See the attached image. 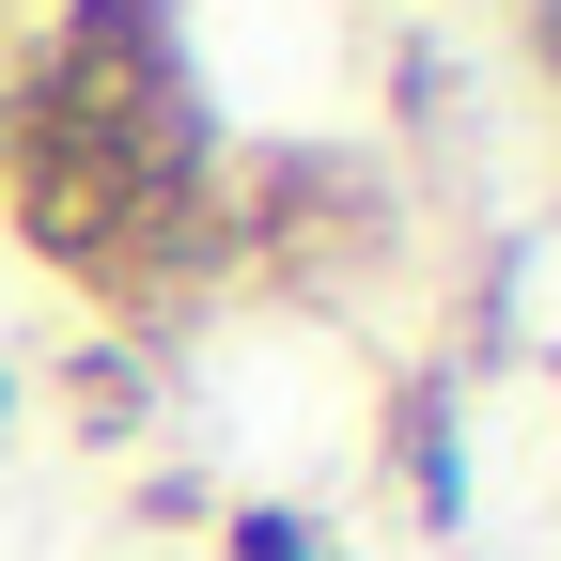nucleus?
Wrapping results in <instances>:
<instances>
[{"label":"nucleus","instance_id":"7","mask_svg":"<svg viewBox=\"0 0 561 561\" xmlns=\"http://www.w3.org/2000/svg\"><path fill=\"white\" fill-rule=\"evenodd\" d=\"M530 62H546V79H561V0H530Z\"/></svg>","mask_w":561,"mask_h":561},{"label":"nucleus","instance_id":"8","mask_svg":"<svg viewBox=\"0 0 561 561\" xmlns=\"http://www.w3.org/2000/svg\"><path fill=\"white\" fill-rule=\"evenodd\" d=\"M0 16H16V0H0Z\"/></svg>","mask_w":561,"mask_h":561},{"label":"nucleus","instance_id":"1","mask_svg":"<svg viewBox=\"0 0 561 561\" xmlns=\"http://www.w3.org/2000/svg\"><path fill=\"white\" fill-rule=\"evenodd\" d=\"M16 125L79 140L125 187H203L219 172V110L187 62V0H47L16 62Z\"/></svg>","mask_w":561,"mask_h":561},{"label":"nucleus","instance_id":"5","mask_svg":"<svg viewBox=\"0 0 561 561\" xmlns=\"http://www.w3.org/2000/svg\"><path fill=\"white\" fill-rule=\"evenodd\" d=\"M219 561H328V530H312L297 500H234V515H219Z\"/></svg>","mask_w":561,"mask_h":561},{"label":"nucleus","instance_id":"3","mask_svg":"<svg viewBox=\"0 0 561 561\" xmlns=\"http://www.w3.org/2000/svg\"><path fill=\"white\" fill-rule=\"evenodd\" d=\"M453 405H468L453 375H405V390H390V421H375V453L405 468V515H421V530H468V453H453Z\"/></svg>","mask_w":561,"mask_h":561},{"label":"nucleus","instance_id":"6","mask_svg":"<svg viewBox=\"0 0 561 561\" xmlns=\"http://www.w3.org/2000/svg\"><path fill=\"white\" fill-rule=\"evenodd\" d=\"M16 62H32V16H0V140H16Z\"/></svg>","mask_w":561,"mask_h":561},{"label":"nucleus","instance_id":"4","mask_svg":"<svg viewBox=\"0 0 561 561\" xmlns=\"http://www.w3.org/2000/svg\"><path fill=\"white\" fill-rule=\"evenodd\" d=\"M62 421H79L94 453H125L140 421H157V343H110V328H94L79 359H62Z\"/></svg>","mask_w":561,"mask_h":561},{"label":"nucleus","instance_id":"2","mask_svg":"<svg viewBox=\"0 0 561 561\" xmlns=\"http://www.w3.org/2000/svg\"><path fill=\"white\" fill-rule=\"evenodd\" d=\"M219 219H234V280H265L297 312H343L390 265L405 187L359 140H250V157H219Z\"/></svg>","mask_w":561,"mask_h":561}]
</instances>
